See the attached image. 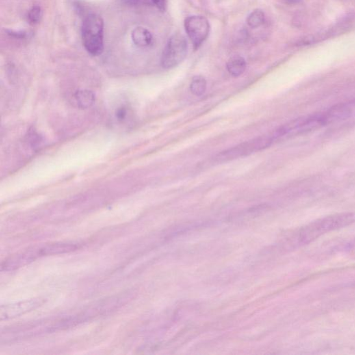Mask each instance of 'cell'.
<instances>
[{
    "label": "cell",
    "mask_w": 355,
    "mask_h": 355,
    "mask_svg": "<svg viewBox=\"0 0 355 355\" xmlns=\"http://www.w3.org/2000/svg\"><path fill=\"white\" fill-rule=\"evenodd\" d=\"M354 104H343L332 109L295 119L279 128L273 134L274 139L282 137L293 136L310 133L320 129L327 124L343 120L350 116L353 111Z\"/></svg>",
    "instance_id": "cell-1"
},
{
    "label": "cell",
    "mask_w": 355,
    "mask_h": 355,
    "mask_svg": "<svg viewBox=\"0 0 355 355\" xmlns=\"http://www.w3.org/2000/svg\"><path fill=\"white\" fill-rule=\"evenodd\" d=\"M355 224L354 212L334 214L310 222L301 228L296 235L298 245L309 244L321 236Z\"/></svg>",
    "instance_id": "cell-2"
},
{
    "label": "cell",
    "mask_w": 355,
    "mask_h": 355,
    "mask_svg": "<svg viewBox=\"0 0 355 355\" xmlns=\"http://www.w3.org/2000/svg\"><path fill=\"white\" fill-rule=\"evenodd\" d=\"M104 20L98 15H88L83 20L81 27L83 45L94 57L101 55L104 52Z\"/></svg>",
    "instance_id": "cell-3"
},
{
    "label": "cell",
    "mask_w": 355,
    "mask_h": 355,
    "mask_svg": "<svg viewBox=\"0 0 355 355\" xmlns=\"http://www.w3.org/2000/svg\"><path fill=\"white\" fill-rule=\"evenodd\" d=\"M273 140L274 138L273 136L258 137L221 152L215 156L214 161L216 163H226L232 160L242 158L243 156L250 155L269 147L272 144Z\"/></svg>",
    "instance_id": "cell-4"
},
{
    "label": "cell",
    "mask_w": 355,
    "mask_h": 355,
    "mask_svg": "<svg viewBox=\"0 0 355 355\" xmlns=\"http://www.w3.org/2000/svg\"><path fill=\"white\" fill-rule=\"evenodd\" d=\"M187 51V39L180 33H174L169 38L162 54V66L167 70L176 68L185 60Z\"/></svg>",
    "instance_id": "cell-5"
},
{
    "label": "cell",
    "mask_w": 355,
    "mask_h": 355,
    "mask_svg": "<svg viewBox=\"0 0 355 355\" xmlns=\"http://www.w3.org/2000/svg\"><path fill=\"white\" fill-rule=\"evenodd\" d=\"M184 27L195 50L198 49L207 40L211 31L209 21L202 16L187 17L184 22Z\"/></svg>",
    "instance_id": "cell-6"
},
{
    "label": "cell",
    "mask_w": 355,
    "mask_h": 355,
    "mask_svg": "<svg viewBox=\"0 0 355 355\" xmlns=\"http://www.w3.org/2000/svg\"><path fill=\"white\" fill-rule=\"evenodd\" d=\"M38 300L26 301L21 304H16V306H9L5 308V310H2L1 317H5L6 319L12 318L23 314L24 312L33 309L35 307L38 306Z\"/></svg>",
    "instance_id": "cell-7"
},
{
    "label": "cell",
    "mask_w": 355,
    "mask_h": 355,
    "mask_svg": "<svg viewBox=\"0 0 355 355\" xmlns=\"http://www.w3.org/2000/svg\"><path fill=\"white\" fill-rule=\"evenodd\" d=\"M131 37L133 43L139 47H146L153 41V36L150 31L142 27L135 28L132 31Z\"/></svg>",
    "instance_id": "cell-8"
},
{
    "label": "cell",
    "mask_w": 355,
    "mask_h": 355,
    "mask_svg": "<svg viewBox=\"0 0 355 355\" xmlns=\"http://www.w3.org/2000/svg\"><path fill=\"white\" fill-rule=\"evenodd\" d=\"M226 68L232 77H239L246 70V61L240 56H234L227 62Z\"/></svg>",
    "instance_id": "cell-9"
},
{
    "label": "cell",
    "mask_w": 355,
    "mask_h": 355,
    "mask_svg": "<svg viewBox=\"0 0 355 355\" xmlns=\"http://www.w3.org/2000/svg\"><path fill=\"white\" fill-rule=\"evenodd\" d=\"M75 99L78 107L81 109H88L95 102V95L92 91L81 90L77 91L75 94Z\"/></svg>",
    "instance_id": "cell-10"
},
{
    "label": "cell",
    "mask_w": 355,
    "mask_h": 355,
    "mask_svg": "<svg viewBox=\"0 0 355 355\" xmlns=\"http://www.w3.org/2000/svg\"><path fill=\"white\" fill-rule=\"evenodd\" d=\"M207 88V81L202 76H196L192 79L190 84V91L196 96H201Z\"/></svg>",
    "instance_id": "cell-11"
},
{
    "label": "cell",
    "mask_w": 355,
    "mask_h": 355,
    "mask_svg": "<svg viewBox=\"0 0 355 355\" xmlns=\"http://www.w3.org/2000/svg\"><path fill=\"white\" fill-rule=\"evenodd\" d=\"M249 27L256 29L263 25L265 22V13L260 9H256L250 13L246 19Z\"/></svg>",
    "instance_id": "cell-12"
},
{
    "label": "cell",
    "mask_w": 355,
    "mask_h": 355,
    "mask_svg": "<svg viewBox=\"0 0 355 355\" xmlns=\"http://www.w3.org/2000/svg\"><path fill=\"white\" fill-rule=\"evenodd\" d=\"M28 21L31 25H36L42 18V9L38 5L33 6L28 13Z\"/></svg>",
    "instance_id": "cell-13"
},
{
    "label": "cell",
    "mask_w": 355,
    "mask_h": 355,
    "mask_svg": "<svg viewBox=\"0 0 355 355\" xmlns=\"http://www.w3.org/2000/svg\"><path fill=\"white\" fill-rule=\"evenodd\" d=\"M148 3L156 6L158 9L162 11H165L167 9V0H147Z\"/></svg>",
    "instance_id": "cell-14"
},
{
    "label": "cell",
    "mask_w": 355,
    "mask_h": 355,
    "mask_svg": "<svg viewBox=\"0 0 355 355\" xmlns=\"http://www.w3.org/2000/svg\"><path fill=\"white\" fill-rule=\"evenodd\" d=\"M116 115L119 120H123L124 119L126 118V109H124V108L119 109L118 112H117Z\"/></svg>",
    "instance_id": "cell-15"
}]
</instances>
